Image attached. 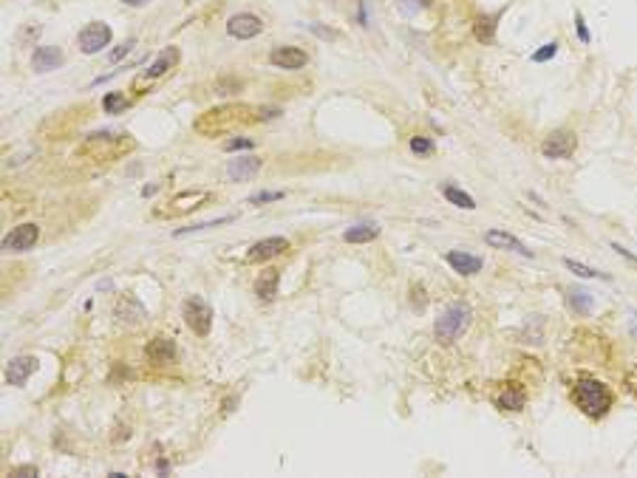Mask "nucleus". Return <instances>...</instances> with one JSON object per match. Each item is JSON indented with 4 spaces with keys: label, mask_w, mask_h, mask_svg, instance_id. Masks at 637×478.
<instances>
[{
    "label": "nucleus",
    "mask_w": 637,
    "mask_h": 478,
    "mask_svg": "<svg viewBox=\"0 0 637 478\" xmlns=\"http://www.w3.org/2000/svg\"><path fill=\"white\" fill-rule=\"evenodd\" d=\"M572 402L581 413L592 416V419H600L612 411L615 405V397L612 391L603 385L600 379H592V376H581L575 385H572Z\"/></svg>",
    "instance_id": "1"
},
{
    "label": "nucleus",
    "mask_w": 637,
    "mask_h": 478,
    "mask_svg": "<svg viewBox=\"0 0 637 478\" xmlns=\"http://www.w3.org/2000/svg\"><path fill=\"white\" fill-rule=\"evenodd\" d=\"M470 317H473V312H470V306H468V303H462V300H459V303H451V306L439 314V320H437V326H434L437 340H439L442 345L456 343V340L468 331Z\"/></svg>",
    "instance_id": "2"
},
{
    "label": "nucleus",
    "mask_w": 637,
    "mask_h": 478,
    "mask_svg": "<svg viewBox=\"0 0 637 478\" xmlns=\"http://www.w3.org/2000/svg\"><path fill=\"white\" fill-rule=\"evenodd\" d=\"M181 314H184V323L190 326V331L195 337H207L210 334V328H212V309L207 306L204 298H198V295L187 298L184 306H181Z\"/></svg>",
    "instance_id": "3"
},
{
    "label": "nucleus",
    "mask_w": 637,
    "mask_h": 478,
    "mask_svg": "<svg viewBox=\"0 0 637 478\" xmlns=\"http://www.w3.org/2000/svg\"><path fill=\"white\" fill-rule=\"evenodd\" d=\"M111 37H114V32L108 23L94 20L79 32V48H82V54H96L105 46H111Z\"/></svg>",
    "instance_id": "4"
},
{
    "label": "nucleus",
    "mask_w": 637,
    "mask_h": 478,
    "mask_svg": "<svg viewBox=\"0 0 637 478\" xmlns=\"http://www.w3.org/2000/svg\"><path fill=\"white\" fill-rule=\"evenodd\" d=\"M37 238H40V227L37 224H18L4 238V252H9V255L26 252V249H32L37 244Z\"/></svg>",
    "instance_id": "5"
},
{
    "label": "nucleus",
    "mask_w": 637,
    "mask_h": 478,
    "mask_svg": "<svg viewBox=\"0 0 637 478\" xmlns=\"http://www.w3.org/2000/svg\"><path fill=\"white\" fill-rule=\"evenodd\" d=\"M264 32V20L252 12H238L227 20V34L236 37V40H252Z\"/></svg>",
    "instance_id": "6"
},
{
    "label": "nucleus",
    "mask_w": 637,
    "mask_h": 478,
    "mask_svg": "<svg viewBox=\"0 0 637 478\" xmlns=\"http://www.w3.org/2000/svg\"><path fill=\"white\" fill-rule=\"evenodd\" d=\"M575 145H578L575 133L561 128V131H553V133L544 139L541 153H544L547 159H570V156L575 153Z\"/></svg>",
    "instance_id": "7"
},
{
    "label": "nucleus",
    "mask_w": 637,
    "mask_h": 478,
    "mask_svg": "<svg viewBox=\"0 0 637 478\" xmlns=\"http://www.w3.org/2000/svg\"><path fill=\"white\" fill-rule=\"evenodd\" d=\"M286 249H289V241L281 238V235H272V238H264V241L252 244L250 252H247V260L250 263H264V260H272V258L283 255Z\"/></svg>",
    "instance_id": "8"
},
{
    "label": "nucleus",
    "mask_w": 637,
    "mask_h": 478,
    "mask_svg": "<svg viewBox=\"0 0 637 478\" xmlns=\"http://www.w3.org/2000/svg\"><path fill=\"white\" fill-rule=\"evenodd\" d=\"M269 62L278 65V68H286V71H297L309 62V54L303 48H295V46H281L269 54Z\"/></svg>",
    "instance_id": "9"
},
{
    "label": "nucleus",
    "mask_w": 637,
    "mask_h": 478,
    "mask_svg": "<svg viewBox=\"0 0 637 478\" xmlns=\"http://www.w3.org/2000/svg\"><path fill=\"white\" fill-rule=\"evenodd\" d=\"M258 170H261V159H258V156H241V159H233V161L227 164L230 181H238V184L252 181V178L258 175Z\"/></svg>",
    "instance_id": "10"
},
{
    "label": "nucleus",
    "mask_w": 637,
    "mask_h": 478,
    "mask_svg": "<svg viewBox=\"0 0 637 478\" xmlns=\"http://www.w3.org/2000/svg\"><path fill=\"white\" fill-rule=\"evenodd\" d=\"M445 260H448V263H451V269H453V272H459L462 277H473V274H479V272H482V266H484V260H482L479 255L459 252V249L448 252V255H445Z\"/></svg>",
    "instance_id": "11"
},
{
    "label": "nucleus",
    "mask_w": 637,
    "mask_h": 478,
    "mask_svg": "<svg viewBox=\"0 0 637 478\" xmlns=\"http://www.w3.org/2000/svg\"><path fill=\"white\" fill-rule=\"evenodd\" d=\"M34 371H37V359L34 357H15L9 362V368H6V382L15 385V388H20V385H26Z\"/></svg>",
    "instance_id": "12"
},
{
    "label": "nucleus",
    "mask_w": 637,
    "mask_h": 478,
    "mask_svg": "<svg viewBox=\"0 0 637 478\" xmlns=\"http://www.w3.org/2000/svg\"><path fill=\"white\" fill-rule=\"evenodd\" d=\"M484 241L493 246V249H507V252H515V255H524V258H533V249H527L515 235L504 232V230H490L484 235Z\"/></svg>",
    "instance_id": "13"
},
{
    "label": "nucleus",
    "mask_w": 637,
    "mask_h": 478,
    "mask_svg": "<svg viewBox=\"0 0 637 478\" xmlns=\"http://www.w3.org/2000/svg\"><path fill=\"white\" fill-rule=\"evenodd\" d=\"M63 62H65V57H63V51L57 46H40L34 51V57H32V68L40 71V74L57 71V68H63Z\"/></svg>",
    "instance_id": "14"
},
{
    "label": "nucleus",
    "mask_w": 637,
    "mask_h": 478,
    "mask_svg": "<svg viewBox=\"0 0 637 478\" xmlns=\"http://www.w3.org/2000/svg\"><path fill=\"white\" fill-rule=\"evenodd\" d=\"M496 405L501 411H524L527 405V391L518 385V382H507V385L501 388V394L496 397Z\"/></svg>",
    "instance_id": "15"
},
{
    "label": "nucleus",
    "mask_w": 637,
    "mask_h": 478,
    "mask_svg": "<svg viewBox=\"0 0 637 478\" xmlns=\"http://www.w3.org/2000/svg\"><path fill=\"white\" fill-rule=\"evenodd\" d=\"M145 354H148V359H150V362H156V365L176 362V343H173L170 337H153Z\"/></svg>",
    "instance_id": "16"
},
{
    "label": "nucleus",
    "mask_w": 637,
    "mask_h": 478,
    "mask_svg": "<svg viewBox=\"0 0 637 478\" xmlns=\"http://www.w3.org/2000/svg\"><path fill=\"white\" fill-rule=\"evenodd\" d=\"M278 286H281V272H278V269H266V272L255 280V295H258L264 303H272L275 295H278Z\"/></svg>",
    "instance_id": "17"
},
{
    "label": "nucleus",
    "mask_w": 637,
    "mask_h": 478,
    "mask_svg": "<svg viewBox=\"0 0 637 478\" xmlns=\"http://www.w3.org/2000/svg\"><path fill=\"white\" fill-rule=\"evenodd\" d=\"M176 62H179V48H176V46H167V48L150 62V68L145 71V77H148V79L165 77V74H170V68H176Z\"/></svg>",
    "instance_id": "18"
},
{
    "label": "nucleus",
    "mask_w": 637,
    "mask_h": 478,
    "mask_svg": "<svg viewBox=\"0 0 637 478\" xmlns=\"http://www.w3.org/2000/svg\"><path fill=\"white\" fill-rule=\"evenodd\" d=\"M377 235H380V227H377L374 221H368V224H354L352 230H346L343 241H346V244H368V241H374Z\"/></svg>",
    "instance_id": "19"
},
{
    "label": "nucleus",
    "mask_w": 637,
    "mask_h": 478,
    "mask_svg": "<svg viewBox=\"0 0 637 478\" xmlns=\"http://www.w3.org/2000/svg\"><path fill=\"white\" fill-rule=\"evenodd\" d=\"M592 303H595L592 292L581 289V286H575V289H570V292H567V306H570L575 314H589Z\"/></svg>",
    "instance_id": "20"
},
{
    "label": "nucleus",
    "mask_w": 637,
    "mask_h": 478,
    "mask_svg": "<svg viewBox=\"0 0 637 478\" xmlns=\"http://www.w3.org/2000/svg\"><path fill=\"white\" fill-rule=\"evenodd\" d=\"M442 193H445V199H448L451 204H456L459 210H473V207H476L473 196H468L465 190H459V187H453V184H445V187H442Z\"/></svg>",
    "instance_id": "21"
},
{
    "label": "nucleus",
    "mask_w": 637,
    "mask_h": 478,
    "mask_svg": "<svg viewBox=\"0 0 637 478\" xmlns=\"http://www.w3.org/2000/svg\"><path fill=\"white\" fill-rule=\"evenodd\" d=\"M210 196L207 193H190V196H179V199H173V213H190V210H195L201 201H207Z\"/></svg>",
    "instance_id": "22"
},
{
    "label": "nucleus",
    "mask_w": 637,
    "mask_h": 478,
    "mask_svg": "<svg viewBox=\"0 0 637 478\" xmlns=\"http://www.w3.org/2000/svg\"><path fill=\"white\" fill-rule=\"evenodd\" d=\"M564 266H567L570 272H575L578 277H598V280H609V274H603V272H598V269H592V266H584V263H578V260H570V258H564Z\"/></svg>",
    "instance_id": "23"
},
{
    "label": "nucleus",
    "mask_w": 637,
    "mask_h": 478,
    "mask_svg": "<svg viewBox=\"0 0 637 478\" xmlns=\"http://www.w3.org/2000/svg\"><path fill=\"white\" fill-rule=\"evenodd\" d=\"M493 32H496V18H479L476 26H473V34H476L482 43H490V40H493Z\"/></svg>",
    "instance_id": "24"
},
{
    "label": "nucleus",
    "mask_w": 637,
    "mask_h": 478,
    "mask_svg": "<svg viewBox=\"0 0 637 478\" xmlns=\"http://www.w3.org/2000/svg\"><path fill=\"white\" fill-rule=\"evenodd\" d=\"M128 105H131V102H128V97H122V93H108V97L102 100L105 114H122Z\"/></svg>",
    "instance_id": "25"
},
{
    "label": "nucleus",
    "mask_w": 637,
    "mask_h": 478,
    "mask_svg": "<svg viewBox=\"0 0 637 478\" xmlns=\"http://www.w3.org/2000/svg\"><path fill=\"white\" fill-rule=\"evenodd\" d=\"M411 153H416V156L434 153V139H428V136H411Z\"/></svg>",
    "instance_id": "26"
},
{
    "label": "nucleus",
    "mask_w": 637,
    "mask_h": 478,
    "mask_svg": "<svg viewBox=\"0 0 637 478\" xmlns=\"http://www.w3.org/2000/svg\"><path fill=\"white\" fill-rule=\"evenodd\" d=\"M255 142L250 136H241V139H227L224 142V150H252Z\"/></svg>",
    "instance_id": "27"
},
{
    "label": "nucleus",
    "mask_w": 637,
    "mask_h": 478,
    "mask_svg": "<svg viewBox=\"0 0 637 478\" xmlns=\"http://www.w3.org/2000/svg\"><path fill=\"white\" fill-rule=\"evenodd\" d=\"M555 51H558V43H547L544 48H539V51L533 54V62H544V60H553V57H555Z\"/></svg>",
    "instance_id": "28"
},
{
    "label": "nucleus",
    "mask_w": 637,
    "mask_h": 478,
    "mask_svg": "<svg viewBox=\"0 0 637 478\" xmlns=\"http://www.w3.org/2000/svg\"><path fill=\"white\" fill-rule=\"evenodd\" d=\"M134 46H136V43H134V40H128V43H122L120 48H114V51H111V62H120L128 51H134Z\"/></svg>",
    "instance_id": "29"
},
{
    "label": "nucleus",
    "mask_w": 637,
    "mask_h": 478,
    "mask_svg": "<svg viewBox=\"0 0 637 478\" xmlns=\"http://www.w3.org/2000/svg\"><path fill=\"white\" fill-rule=\"evenodd\" d=\"M575 29H578L581 43H589V29H586V23H584V15H581V12L575 15Z\"/></svg>",
    "instance_id": "30"
},
{
    "label": "nucleus",
    "mask_w": 637,
    "mask_h": 478,
    "mask_svg": "<svg viewBox=\"0 0 637 478\" xmlns=\"http://www.w3.org/2000/svg\"><path fill=\"white\" fill-rule=\"evenodd\" d=\"M278 199H283V193H258L250 199V204H264V201H278Z\"/></svg>",
    "instance_id": "31"
},
{
    "label": "nucleus",
    "mask_w": 637,
    "mask_h": 478,
    "mask_svg": "<svg viewBox=\"0 0 637 478\" xmlns=\"http://www.w3.org/2000/svg\"><path fill=\"white\" fill-rule=\"evenodd\" d=\"M309 29H311L314 34H321V37H326V40H335V37H337V34H335L332 29H323V26H314V23H311Z\"/></svg>",
    "instance_id": "32"
},
{
    "label": "nucleus",
    "mask_w": 637,
    "mask_h": 478,
    "mask_svg": "<svg viewBox=\"0 0 637 478\" xmlns=\"http://www.w3.org/2000/svg\"><path fill=\"white\" fill-rule=\"evenodd\" d=\"M12 475H37V467H18V470H12Z\"/></svg>",
    "instance_id": "33"
},
{
    "label": "nucleus",
    "mask_w": 637,
    "mask_h": 478,
    "mask_svg": "<svg viewBox=\"0 0 637 478\" xmlns=\"http://www.w3.org/2000/svg\"><path fill=\"white\" fill-rule=\"evenodd\" d=\"M612 249H615V252H617V255H623V258H629V260H634V263H637V255H631V252H629V249H623V246H620V244H615V246H612Z\"/></svg>",
    "instance_id": "34"
},
{
    "label": "nucleus",
    "mask_w": 637,
    "mask_h": 478,
    "mask_svg": "<svg viewBox=\"0 0 637 478\" xmlns=\"http://www.w3.org/2000/svg\"><path fill=\"white\" fill-rule=\"evenodd\" d=\"M629 334L637 340V314H631V317H629Z\"/></svg>",
    "instance_id": "35"
},
{
    "label": "nucleus",
    "mask_w": 637,
    "mask_h": 478,
    "mask_svg": "<svg viewBox=\"0 0 637 478\" xmlns=\"http://www.w3.org/2000/svg\"><path fill=\"white\" fill-rule=\"evenodd\" d=\"M122 4H128V6H148L150 0H122Z\"/></svg>",
    "instance_id": "36"
}]
</instances>
